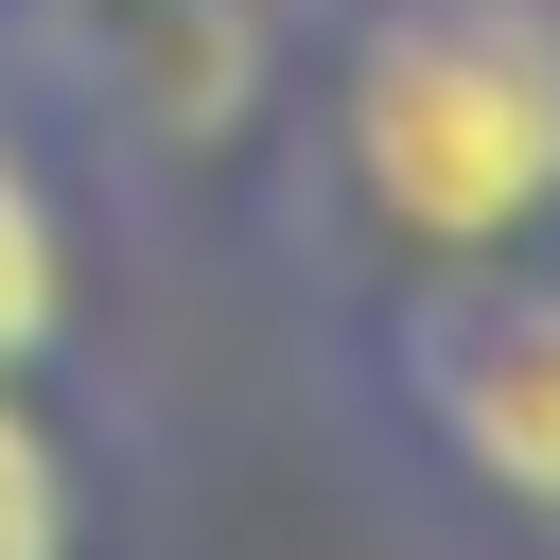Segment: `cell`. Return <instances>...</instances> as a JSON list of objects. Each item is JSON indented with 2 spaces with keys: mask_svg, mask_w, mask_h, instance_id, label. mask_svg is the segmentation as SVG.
<instances>
[{
  "mask_svg": "<svg viewBox=\"0 0 560 560\" xmlns=\"http://www.w3.org/2000/svg\"><path fill=\"white\" fill-rule=\"evenodd\" d=\"M0 560H70V455L18 385H0Z\"/></svg>",
  "mask_w": 560,
  "mask_h": 560,
  "instance_id": "4",
  "label": "cell"
},
{
  "mask_svg": "<svg viewBox=\"0 0 560 560\" xmlns=\"http://www.w3.org/2000/svg\"><path fill=\"white\" fill-rule=\"evenodd\" d=\"M420 350H438V438L490 490L560 508V298H490V315H455Z\"/></svg>",
  "mask_w": 560,
  "mask_h": 560,
  "instance_id": "2",
  "label": "cell"
},
{
  "mask_svg": "<svg viewBox=\"0 0 560 560\" xmlns=\"http://www.w3.org/2000/svg\"><path fill=\"white\" fill-rule=\"evenodd\" d=\"M350 175L402 245H508L560 192V0H385L350 35Z\"/></svg>",
  "mask_w": 560,
  "mask_h": 560,
  "instance_id": "1",
  "label": "cell"
},
{
  "mask_svg": "<svg viewBox=\"0 0 560 560\" xmlns=\"http://www.w3.org/2000/svg\"><path fill=\"white\" fill-rule=\"evenodd\" d=\"M52 315H70V228H52L35 158L0 140V368H18V350H52Z\"/></svg>",
  "mask_w": 560,
  "mask_h": 560,
  "instance_id": "3",
  "label": "cell"
}]
</instances>
